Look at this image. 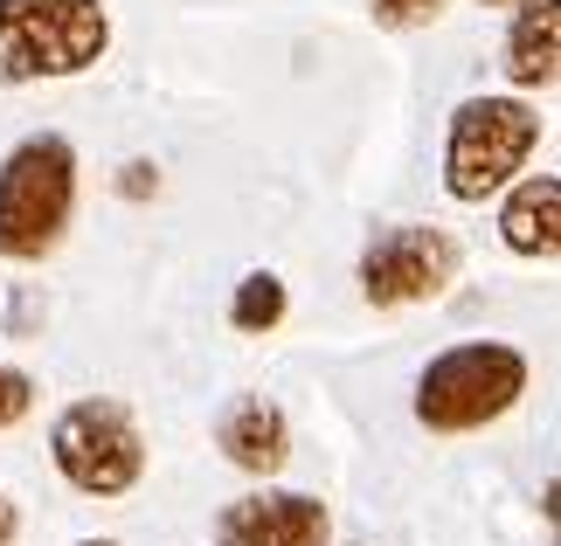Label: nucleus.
Masks as SVG:
<instances>
[{
	"label": "nucleus",
	"instance_id": "12",
	"mask_svg": "<svg viewBox=\"0 0 561 546\" xmlns=\"http://www.w3.org/2000/svg\"><path fill=\"white\" fill-rule=\"evenodd\" d=\"M450 8V0H368V14H375V28L388 35H409V28H430Z\"/></svg>",
	"mask_w": 561,
	"mask_h": 546
},
{
	"label": "nucleus",
	"instance_id": "11",
	"mask_svg": "<svg viewBox=\"0 0 561 546\" xmlns=\"http://www.w3.org/2000/svg\"><path fill=\"white\" fill-rule=\"evenodd\" d=\"M291 318V283L277 277V270H250L243 283H236V298H229V325L243 339H264L277 333V325Z\"/></svg>",
	"mask_w": 561,
	"mask_h": 546
},
{
	"label": "nucleus",
	"instance_id": "7",
	"mask_svg": "<svg viewBox=\"0 0 561 546\" xmlns=\"http://www.w3.org/2000/svg\"><path fill=\"white\" fill-rule=\"evenodd\" d=\"M215 546H333V512L312 491H243L215 512Z\"/></svg>",
	"mask_w": 561,
	"mask_h": 546
},
{
	"label": "nucleus",
	"instance_id": "10",
	"mask_svg": "<svg viewBox=\"0 0 561 546\" xmlns=\"http://www.w3.org/2000/svg\"><path fill=\"white\" fill-rule=\"evenodd\" d=\"M513 91H554L561 83V0H520L500 49Z\"/></svg>",
	"mask_w": 561,
	"mask_h": 546
},
{
	"label": "nucleus",
	"instance_id": "2",
	"mask_svg": "<svg viewBox=\"0 0 561 546\" xmlns=\"http://www.w3.org/2000/svg\"><path fill=\"white\" fill-rule=\"evenodd\" d=\"M527 381H534V367H527L520 346L458 339V346H444V353L423 360L409 408H416V422L430 435H471V429H485V422H500V415L520 408Z\"/></svg>",
	"mask_w": 561,
	"mask_h": 546
},
{
	"label": "nucleus",
	"instance_id": "5",
	"mask_svg": "<svg viewBox=\"0 0 561 546\" xmlns=\"http://www.w3.org/2000/svg\"><path fill=\"white\" fill-rule=\"evenodd\" d=\"M49 471L83 498H125L146 477V429L118 395H77L49 422Z\"/></svg>",
	"mask_w": 561,
	"mask_h": 546
},
{
	"label": "nucleus",
	"instance_id": "13",
	"mask_svg": "<svg viewBox=\"0 0 561 546\" xmlns=\"http://www.w3.org/2000/svg\"><path fill=\"white\" fill-rule=\"evenodd\" d=\"M28 408H35V381L21 374V367H8V360H0V429L28 422Z\"/></svg>",
	"mask_w": 561,
	"mask_h": 546
},
{
	"label": "nucleus",
	"instance_id": "17",
	"mask_svg": "<svg viewBox=\"0 0 561 546\" xmlns=\"http://www.w3.org/2000/svg\"><path fill=\"white\" fill-rule=\"evenodd\" d=\"M77 546H118V539H77Z\"/></svg>",
	"mask_w": 561,
	"mask_h": 546
},
{
	"label": "nucleus",
	"instance_id": "16",
	"mask_svg": "<svg viewBox=\"0 0 561 546\" xmlns=\"http://www.w3.org/2000/svg\"><path fill=\"white\" fill-rule=\"evenodd\" d=\"M471 8H520V0H471Z\"/></svg>",
	"mask_w": 561,
	"mask_h": 546
},
{
	"label": "nucleus",
	"instance_id": "8",
	"mask_svg": "<svg viewBox=\"0 0 561 546\" xmlns=\"http://www.w3.org/2000/svg\"><path fill=\"white\" fill-rule=\"evenodd\" d=\"M215 450L222 464H236L243 477H277L291 464V422L271 395H236L215 415Z\"/></svg>",
	"mask_w": 561,
	"mask_h": 546
},
{
	"label": "nucleus",
	"instance_id": "15",
	"mask_svg": "<svg viewBox=\"0 0 561 546\" xmlns=\"http://www.w3.org/2000/svg\"><path fill=\"white\" fill-rule=\"evenodd\" d=\"M14 539H21V506L0 491V546H14Z\"/></svg>",
	"mask_w": 561,
	"mask_h": 546
},
{
	"label": "nucleus",
	"instance_id": "4",
	"mask_svg": "<svg viewBox=\"0 0 561 546\" xmlns=\"http://www.w3.org/2000/svg\"><path fill=\"white\" fill-rule=\"evenodd\" d=\"M112 49L104 0H0V83H62Z\"/></svg>",
	"mask_w": 561,
	"mask_h": 546
},
{
	"label": "nucleus",
	"instance_id": "1",
	"mask_svg": "<svg viewBox=\"0 0 561 546\" xmlns=\"http://www.w3.org/2000/svg\"><path fill=\"white\" fill-rule=\"evenodd\" d=\"M77 146L62 132H28L0 152V264H49L77 222Z\"/></svg>",
	"mask_w": 561,
	"mask_h": 546
},
{
	"label": "nucleus",
	"instance_id": "6",
	"mask_svg": "<svg viewBox=\"0 0 561 546\" xmlns=\"http://www.w3.org/2000/svg\"><path fill=\"white\" fill-rule=\"evenodd\" d=\"M465 270V249L458 235L437 229V222H396V229H375L368 249L354 264V283L375 312H402V304H430L444 298Z\"/></svg>",
	"mask_w": 561,
	"mask_h": 546
},
{
	"label": "nucleus",
	"instance_id": "3",
	"mask_svg": "<svg viewBox=\"0 0 561 546\" xmlns=\"http://www.w3.org/2000/svg\"><path fill=\"white\" fill-rule=\"evenodd\" d=\"M534 146H541V112L527 97H513V91L465 97L444 132V194L465 208L492 201V194H506L527 173Z\"/></svg>",
	"mask_w": 561,
	"mask_h": 546
},
{
	"label": "nucleus",
	"instance_id": "14",
	"mask_svg": "<svg viewBox=\"0 0 561 546\" xmlns=\"http://www.w3.org/2000/svg\"><path fill=\"white\" fill-rule=\"evenodd\" d=\"M118 194H125V201H153V194H160V166L153 160L118 166Z\"/></svg>",
	"mask_w": 561,
	"mask_h": 546
},
{
	"label": "nucleus",
	"instance_id": "9",
	"mask_svg": "<svg viewBox=\"0 0 561 546\" xmlns=\"http://www.w3.org/2000/svg\"><path fill=\"white\" fill-rule=\"evenodd\" d=\"M500 243L527 264L561 256V173H520L500 201Z\"/></svg>",
	"mask_w": 561,
	"mask_h": 546
}]
</instances>
